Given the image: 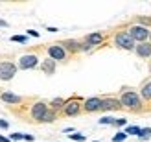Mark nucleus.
Listing matches in <instances>:
<instances>
[{"label":"nucleus","mask_w":151,"mask_h":142,"mask_svg":"<svg viewBox=\"0 0 151 142\" xmlns=\"http://www.w3.org/2000/svg\"><path fill=\"white\" fill-rule=\"evenodd\" d=\"M120 105L122 109L129 111V113H144V103H142L140 96L137 91H133L129 87H124L120 91Z\"/></svg>","instance_id":"nucleus-1"},{"label":"nucleus","mask_w":151,"mask_h":142,"mask_svg":"<svg viewBox=\"0 0 151 142\" xmlns=\"http://www.w3.org/2000/svg\"><path fill=\"white\" fill-rule=\"evenodd\" d=\"M112 44L120 50H125V52H133L134 46H137V43L131 39V35L127 33V30H118V32H114V35H112Z\"/></svg>","instance_id":"nucleus-2"},{"label":"nucleus","mask_w":151,"mask_h":142,"mask_svg":"<svg viewBox=\"0 0 151 142\" xmlns=\"http://www.w3.org/2000/svg\"><path fill=\"white\" fill-rule=\"evenodd\" d=\"M81 113H83V98L78 96V94H74V96H70V98L65 102V107H63V111L59 115H63V116H78Z\"/></svg>","instance_id":"nucleus-3"},{"label":"nucleus","mask_w":151,"mask_h":142,"mask_svg":"<svg viewBox=\"0 0 151 142\" xmlns=\"http://www.w3.org/2000/svg\"><path fill=\"white\" fill-rule=\"evenodd\" d=\"M46 111H48V102H44V100H35L32 105H29L28 120H29V122H35V124H41V122H42V116L46 115Z\"/></svg>","instance_id":"nucleus-4"},{"label":"nucleus","mask_w":151,"mask_h":142,"mask_svg":"<svg viewBox=\"0 0 151 142\" xmlns=\"http://www.w3.org/2000/svg\"><path fill=\"white\" fill-rule=\"evenodd\" d=\"M44 50H46L48 57L52 59V61H55V63H65V61H68V57H70L59 43H52V44H48Z\"/></svg>","instance_id":"nucleus-5"},{"label":"nucleus","mask_w":151,"mask_h":142,"mask_svg":"<svg viewBox=\"0 0 151 142\" xmlns=\"http://www.w3.org/2000/svg\"><path fill=\"white\" fill-rule=\"evenodd\" d=\"M127 33L131 35V39L134 43H146L149 39V30L144 28V26H138V24H131L129 28H127Z\"/></svg>","instance_id":"nucleus-6"},{"label":"nucleus","mask_w":151,"mask_h":142,"mask_svg":"<svg viewBox=\"0 0 151 142\" xmlns=\"http://www.w3.org/2000/svg\"><path fill=\"white\" fill-rule=\"evenodd\" d=\"M35 66H39V56L37 54H24L19 57V63H17V68L20 70H32Z\"/></svg>","instance_id":"nucleus-7"},{"label":"nucleus","mask_w":151,"mask_h":142,"mask_svg":"<svg viewBox=\"0 0 151 142\" xmlns=\"http://www.w3.org/2000/svg\"><path fill=\"white\" fill-rule=\"evenodd\" d=\"M17 70L19 68L13 61H0V81H11Z\"/></svg>","instance_id":"nucleus-8"},{"label":"nucleus","mask_w":151,"mask_h":142,"mask_svg":"<svg viewBox=\"0 0 151 142\" xmlns=\"http://www.w3.org/2000/svg\"><path fill=\"white\" fill-rule=\"evenodd\" d=\"M105 39H107V33H103V32H92V33H87L85 37H83V43H85L87 46H90V50H92L96 46H101V44L105 43Z\"/></svg>","instance_id":"nucleus-9"},{"label":"nucleus","mask_w":151,"mask_h":142,"mask_svg":"<svg viewBox=\"0 0 151 142\" xmlns=\"http://www.w3.org/2000/svg\"><path fill=\"white\" fill-rule=\"evenodd\" d=\"M138 96H140L142 103H144V113H146V111H151V79L144 81V83L140 85Z\"/></svg>","instance_id":"nucleus-10"},{"label":"nucleus","mask_w":151,"mask_h":142,"mask_svg":"<svg viewBox=\"0 0 151 142\" xmlns=\"http://www.w3.org/2000/svg\"><path fill=\"white\" fill-rule=\"evenodd\" d=\"M98 111H101V98L100 96H92V98H87L83 100V113H98Z\"/></svg>","instance_id":"nucleus-11"},{"label":"nucleus","mask_w":151,"mask_h":142,"mask_svg":"<svg viewBox=\"0 0 151 142\" xmlns=\"http://www.w3.org/2000/svg\"><path fill=\"white\" fill-rule=\"evenodd\" d=\"M59 44L65 48V52L68 56H74V54H79L81 52V41H78V39H65Z\"/></svg>","instance_id":"nucleus-12"},{"label":"nucleus","mask_w":151,"mask_h":142,"mask_svg":"<svg viewBox=\"0 0 151 142\" xmlns=\"http://www.w3.org/2000/svg\"><path fill=\"white\" fill-rule=\"evenodd\" d=\"M120 100L116 96H103L101 98V111H120Z\"/></svg>","instance_id":"nucleus-13"},{"label":"nucleus","mask_w":151,"mask_h":142,"mask_svg":"<svg viewBox=\"0 0 151 142\" xmlns=\"http://www.w3.org/2000/svg\"><path fill=\"white\" fill-rule=\"evenodd\" d=\"M0 100L7 105H22L24 103V98L19 94H13V92H0Z\"/></svg>","instance_id":"nucleus-14"},{"label":"nucleus","mask_w":151,"mask_h":142,"mask_svg":"<svg viewBox=\"0 0 151 142\" xmlns=\"http://www.w3.org/2000/svg\"><path fill=\"white\" fill-rule=\"evenodd\" d=\"M134 54H137L140 59H147V57H151V43L149 41H146V43H138L137 46H134Z\"/></svg>","instance_id":"nucleus-15"},{"label":"nucleus","mask_w":151,"mask_h":142,"mask_svg":"<svg viewBox=\"0 0 151 142\" xmlns=\"http://www.w3.org/2000/svg\"><path fill=\"white\" fill-rule=\"evenodd\" d=\"M39 66H41L42 74H46V76H52V74H55L57 63H55V61H52L50 57H46V59H42V61L39 63Z\"/></svg>","instance_id":"nucleus-16"},{"label":"nucleus","mask_w":151,"mask_h":142,"mask_svg":"<svg viewBox=\"0 0 151 142\" xmlns=\"http://www.w3.org/2000/svg\"><path fill=\"white\" fill-rule=\"evenodd\" d=\"M65 98H54V100H52V102H48V107L52 109V111H55V113L59 115V113H61V111H63V107H65Z\"/></svg>","instance_id":"nucleus-17"},{"label":"nucleus","mask_w":151,"mask_h":142,"mask_svg":"<svg viewBox=\"0 0 151 142\" xmlns=\"http://www.w3.org/2000/svg\"><path fill=\"white\" fill-rule=\"evenodd\" d=\"M57 116H59V115L55 113V111H52V109L48 107V111H46V115L42 116V122H41V124H52V122L57 120Z\"/></svg>","instance_id":"nucleus-18"},{"label":"nucleus","mask_w":151,"mask_h":142,"mask_svg":"<svg viewBox=\"0 0 151 142\" xmlns=\"http://www.w3.org/2000/svg\"><path fill=\"white\" fill-rule=\"evenodd\" d=\"M134 24L151 30V17H137V19H134Z\"/></svg>","instance_id":"nucleus-19"},{"label":"nucleus","mask_w":151,"mask_h":142,"mask_svg":"<svg viewBox=\"0 0 151 142\" xmlns=\"http://www.w3.org/2000/svg\"><path fill=\"white\" fill-rule=\"evenodd\" d=\"M124 133H125L127 137H129V135H134V137H138V133H140V128H138V125H125Z\"/></svg>","instance_id":"nucleus-20"},{"label":"nucleus","mask_w":151,"mask_h":142,"mask_svg":"<svg viewBox=\"0 0 151 142\" xmlns=\"http://www.w3.org/2000/svg\"><path fill=\"white\" fill-rule=\"evenodd\" d=\"M138 138H140V140H147V138H151V128H140Z\"/></svg>","instance_id":"nucleus-21"},{"label":"nucleus","mask_w":151,"mask_h":142,"mask_svg":"<svg viewBox=\"0 0 151 142\" xmlns=\"http://www.w3.org/2000/svg\"><path fill=\"white\" fill-rule=\"evenodd\" d=\"M11 41H13V43H22V44H26V43H28V35H11Z\"/></svg>","instance_id":"nucleus-22"},{"label":"nucleus","mask_w":151,"mask_h":142,"mask_svg":"<svg viewBox=\"0 0 151 142\" xmlns=\"http://www.w3.org/2000/svg\"><path fill=\"white\" fill-rule=\"evenodd\" d=\"M125 138H127V135L124 131H118L114 137H112V142H125Z\"/></svg>","instance_id":"nucleus-23"},{"label":"nucleus","mask_w":151,"mask_h":142,"mask_svg":"<svg viewBox=\"0 0 151 142\" xmlns=\"http://www.w3.org/2000/svg\"><path fill=\"white\" fill-rule=\"evenodd\" d=\"M100 124L101 125H112V124H114V118H112V116H101Z\"/></svg>","instance_id":"nucleus-24"},{"label":"nucleus","mask_w":151,"mask_h":142,"mask_svg":"<svg viewBox=\"0 0 151 142\" xmlns=\"http://www.w3.org/2000/svg\"><path fill=\"white\" fill-rule=\"evenodd\" d=\"M70 138L76 140V142H85V135H81V133H72Z\"/></svg>","instance_id":"nucleus-25"},{"label":"nucleus","mask_w":151,"mask_h":142,"mask_svg":"<svg viewBox=\"0 0 151 142\" xmlns=\"http://www.w3.org/2000/svg\"><path fill=\"white\" fill-rule=\"evenodd\" d=\"M125 124H127L125 118H114V124H112V125H114V128H124Z\"/></svg>","instance_id":"nucleus-26"},{"label":"nucleus","mask_w":151,"mask_h":142,"mask_svg":"<svg viewBox=\"0 0 151 142\" xmlns=\"http://www.w3.org/2000/svg\"><path fill=\"white\" fill-rule=\"evenodd\" d=\"M9 140H24V133H11L9 135Z\"/></svg>","instance_id":"nucleus-27"},{"label":"nucleus","mask_w":151,"mask_h":142,"mask_svg":"<svg viewBox=\"0 0 151 142\" xmlns=\"http://www.w3.org/2000/svg\"><path fill=\"white\" fill-rule=\"evenodd\" d=\"M0 129H9V122L4 120V118H0Z\"/></svg>","instance_id":"nucleus-28"},{"label":"nucleus","mask_w":151,"mask_h":142,"mask_svg":"<svg viewBox=\"0 0 151 142\" xmlns=\"http://www.w3.org/2000/svg\"><path fill=\"white\" fill-rule=\"evenodd\" d=\"M28 35L29 37H37V39H39V32H35V30H28Z\"/></svg>","instance_id":"nucleus-29"},{"label":"nucleus","mask_w":151,"mask_h":142,"mask_svg":"<svg viewBox=\"0 0 151 142\" xmlns=\"http://www.w3.org/2000/svg\"><path fill=\"white\" fill-rule=\"evenodd\" d=\"M24 140H28V142H33V140H35V137H33V135H24Z\"/></svg>","instance_id":"nucleus-30"},{"label":"nucleus","mask_w":151,"mask_h":142,"mask_svg":"<svg viewBox=\"0 0 151 142\" xmlns=\"http://www.w3.org/2000/svg\"><path fill=\"white\" fill-rule=\"evenodd\" d=\"M0 142H11L9 137H4V135H0Z\"/></svg>","instance_id":"nucleus-31"},{"label":"nucleus","mask_w":151,"mask_h":142,"mask_svg":"<svg viewBox=\"0 0 151 142\" xmlns=\"http://www.w3.org/2000/svg\"><path fill=\"white\" fill-rule=\"evenodd\" d=\"M7 26H9V24H7L6 20H2V19H0V28H7Z\"/></svg>","instance_id":"nucleus-32"},{"label":"nucleus","mask_w":151,"mask_h":142,"mask_svg":"<svg viewBox=\"0 0 151 142\" xmlns=\"http://www.w3.org/2000/svg\"><path fill=\"white\" fill-rule=\"evenodd\" d=\"M147 41H149V43H151V30H149V39H147Z\"/></svg>","instance_id":"nucleus-33"},{"label":"nucleus","mask_w":151,"mask_h":142,"mask_svg":"<svg viewBox=\"0 0 151 142\" xmlns=\"http://www.w3.org/2000/svg\"><path fill=\"white\" fill-rule=\"evenodd\" d=\"M92 142H98V140H92Z\"/></svg>","instance_id":"nucleus-34"}]
</instances>
